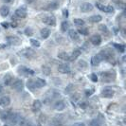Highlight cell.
I'll use <instances>...</instances> for the list:
<instances>
[{
	"label": "cell",
	"mask_w": 126,
	"mask_h": 126,
	"mask_svg": "<svg viewBox=\"0 0 126 126\" xmlns=\"http://www.w3.org/2000/svg\"><path fill=\"white\" fill-rule=\"evenodd\" d=\"M93 9H94L93 5L90 4V3H87V2L82 3V5H81V11H82V13H89V12L93 11Z\"/></svg>",
	"instance_id": "obj_6"
},
{
	"label": "cell",
	"mask_w": 126,
	"mask_h": 126,
	"mask_svg": "<svg viewBox=\"0 0 126 126\" xmlns=\"http://www.w3.org/2000/svg\"><path fill=\"white\" fill-rule=\"evenodd\" d=\"M19 54L22 55L23 57H25V58H28V59H32V58L35 57V52L31 48H25V49L20 51Z\"/></svg>",
	"instance_id": "obj_1"
},
{
	"label": "cell",
	"mask_w": 126,
	"mask_h": 126,
	"mask_svg": "<svg viewBox=\"0 0 126 126\" xmlns=\"http://www.w3.org/2000/svg\"><path fill=\"white\" fill-rule=\"evenodd\" d=\"M74 23H75L76 26H79V27L84 25V21H83L82 19H80V18L74 19Z\"/></svg>",
	"instance_id": "obj_30"
},
{
	"label": "cell",
	"mask_w": 126,
	"mask_h": 126,
	"mask_svg": "<svg viewBox=\"0 0 126 126\" xmlns=\"http://www.w3.org/2000/svg\"><path fill=\"white\" fill-rule=\"evenodd\" d=\"M40 33H41L42 38L47 39V38L49 37V35H50V31H49L48 29H47V28H44V29H42V30H41Z\"/></svg>",
	"instance_id": "obj_17"
},
{
	"label": "cell",
	"mask_w": 126,
	"mask_h": 126,
	"mask_svg": "<svg viewBox=\"0 0 126 126\" xmlns=\"http://www.w3.org/2000/svg\"><path fill=\"white\" fill-rule=\"evenodd\" d=\"M106 13H114V8L112 6H106Z\"/></svg>",
	"instance_id": "obj_38"
},
{
	"label": "cell",
	"mask_w": 126,
	"mask_h": 126,
	"mask_svg": "<svg viewBox=\"0 0 126 126\" xmlns=\"http://www.w3.org/2000/svg\"><path fill=\"white\" fill-rule=\"evenodd\" d=\"M70 126H85V124L83 122H76L73 125H70Z\"/></svg>",
	"instance_id": "obj_39"
},
{
	"label": "cell",
	"mask_w": 126,
	"mask_h": 126,
	"mask_svg": "<svg viewBox=\"0 0 126 126\" xmlns=\"http://www.w3.org/2000/svg\"><path fill=\"white\" fill-rule=\"evenodd\" d=\"M80 55H81V50H80V49H75V50L72 52L71 56H69V60L70 61H74V60H76Z\"/></svg>",
	"instance_id": "obj_20"
},
{
	"label": "cell",
	"mask_w": 126,
	"mask_h": 126,
	"mask_svg": "<svg viewBox=\"0 0 126 126\" xmlns=\"http://www.w3.org/2000/svg\"><path fill=\"white\" fill-rule=\"evenodd\" d=\"M1 25L3 26V28H5V29H8V28H9V23H7V22H2V23H1Z\"/></svg>",
	"instance_id": "obj_41"
},
{
	"label": "cell",
	"mask_w": 126,
	"mask_h": 126,
	"mask_svg": "<svg viewBox=\"0 0 126 126\" xmlns=\"http://www.w3.org/2000/svg\"><path fill=\"white\" fill-rule=\"evenodd\" d=\"M11 25H12L13 28H16V27H17V22H15V21H14V22H13Z\"/></svg>",
	"instance_id": "obj_44"
},
{
	"label": "cell",
	"mask_w": 126,
	"mask_h": 126,
	"mask_svg": "<svg viewBox=\"0 0 126 126\" xmlns=\"http://www.w3.org/2000/svg\"><path fill=\"white\" fill-rule=\"evenodd\" d=\"M103 60V58L101 56V53H99V54H97V55H95V56L92 57V59H91V63H92V65H98L99 63H101V61Z\"/></svg>",
	"instance_id": "obj_8"
},
{
	"label": "cell",
	"mask_w": 126,
	"mask_h": 126,
	"mask_svg": "<svg viewBox=\"0 0 126 126\" xmlns=\"http://www.w3.org/2000/svg\"><path fill=\"white\" fill-rule=\"evenodd\" d=\"M96 7H97L100 11H101V12H105V13H106V6H103V5H101L100 3H97V4H96Z\"/></svg>",
	"instance_id": "obj_35"
},
{
	"label": "cell",
	"mask_w": 126,
	"mask_h": 126,
	"mask_svg": "<svg viewBox=\"0 0 126 126\" xmlns=\"http://www.w3.org/2000/svg\"><path fill=\"white\" fill-rule=\"evenodd\" d=\"M2 2H4V3H11L13 0H1Z\"/></svg>",
	"instance_id": "obj_45"
},
{
	"label": "cell",
	"mask_w": 126,
	"mask_h": 126,
	"mask_svg": "<svg viewBox=\"0 0 126 126\" xmlns=\"http://www.w3.org/2000/svg\"><path fill=\"white\" fill-rule=\"evenodd\" d=\"M78 33H81L82 35H87L88 34V30L85 28H81L78 30Z\"/></svg>",
	"instance_id": "obj_32"
},
{
	"label": "cell",
	"mask_w": 126,
	"mask_h": 126,
	"mask_svg": "<svg viewBox=\"0 0 126 126\" xmlns=\"http://www.w3.org/2000/svg\"><path fill=\"white\" fill-rule=\"evenodd\" d=\"M42 69H43V73L46 74V75H49V74H50L51 71H50V68H49L48 66H46V65H45V66L42 67Z\"/></svg>",
	"instance_id": "obj_34"
},
{
	"label": "cell",
	"mask_w": 126,
	"mask_h": 126,
	"mask_svg": "<svg viewBox=\"0 0 126 126\" xmlns=\"http://www.w3.org/2000/svg\"><path fill=\"white\" fill-rule=\"evenodd\" d=\"M42 21L44 22L45 24H47V25H48V26L56 25V18H55L54 15H47V16L43 17Z\"/></svg>",
	"instance_id": "obj_3"
},
{
	"label": "cell",
	"mask_w": 126,
	"mask_h": 126,
	"mask_svg": "<svg viewBox=\"0 0 126 126\" xmlns=\"http://www.w3.org/2000/svg\"><path fill=\"white\" fill-rule=\"evenodd\" d=\"M26 3H28V4H32V3H33V2H35L36 0H25Z\"/></svg>",
	"instance_id": "obj_43"
},
{
	"label": "cell",
	"mask_w": 126,
	"mask_h": 126,
	"mask_svg": "<svg viewBox=\"0 0 126 126\" xmlns=\"http://www.w3.org/2000/svg\"><path fill=\"white\" fill-rule=\"evenodd\" d=\"M27 86H28V88L31 89V90H34V89L36 88L35 82H34V81H32V80H29L27 82Z\"/></svg>",
	"instance_id": "obj_24"
},
{
	"label": "cell",
	"mask_w": 126,
	"mask_h": 126,
	"mask_svg": "<svg viewBox=\"0 0 126 126\" xmlns=\"http://www.w3.org/2000/svg\"><path fill=\"white\" fill-rule=\"evenodd\" d=\"M89 126H100V123H99V122H98L96 120H92V121L90 122Z\"/></svg>",
	"instance_id": "obj_37"
},
{
	"label": "cell",
	"mask_w": 126,
	"mask_h": 126,
	"mask_svg": "<svg viewBox=\"0 0 126 126\" xmlns=\"http://www.w3.org/2000/svg\"><path fill=\"white\" fill-rule=\"evenodd\" d=\"M64 108H65V104H64V102L62 101H56L55 104H54V109L57 110V111H63Z\"/></svg>",
	"instance_id": "obj_13"
},
{
	"label": "cell",
	"mask_w": 126,
	"mask_h": 126,
	"mask_svg": "<svg viewBox=\"0 0 126 126\" xmlns=\"http://www.w3.org/2000/svg\"><path fill=\"white\" fill-rule=\"evenodd\" d=\"M25 34L27 36H32V34H33V31H32V28H27L25 30Z\"/></svg>",
	"instance_id": "obj_33"
},
{
	"label": "cell",
	"mask_w": 126,
	"mask_h": 126,
	"mask_svg": "<svg viewBox=\"0 0 126 126\" xmlns=\"http://www.w3.org/2000/svg\"><path fill=\"white\" fill-rule=\"evenodd\" d=\"M114 94H115L114 90L109 89V88L104 89V90H102V92H101V96H102L103 98H106V99H111V98H113Z\"/></svg>",
	"instance_id": "obj_9"
},
{
	"label": "cell",
	"mask_w": 126,
	"mask_h": 126,
	"mask_svg": "<svg viewBox=\"0 0 126 126\" xmlns=\"http://www.w3.org/2000/svg\"><path fill=\"white\" fill-rule=\"evenodd\" d=\"M24 87V82L23 81H21V80H17V81H15V82L13 83V85H12V88L14 89L15 91H22V89Z\"/></svg>",
	"instance_id": "obj_5"
},
{
	"label": "cell",
	"mask_w": 126,
	"mask_h": 126,
	"mask_svg": "<svg viewBox=\"0 0 126 126\" xmlns=\"http://www.w3.org/2000/svg\"><path fill=\"white\" fill-rule=\"evenodd\" d=\"M10 13V8L6 5H4V6H2L0 8V15L2 16V17H6L8 16V14Z\"/></svg>",
	"instance_id": "obj_14"
},
{
	"label": "cell",
	"mask_w": 126,
	"mask_h": 126,
	"mask_svg": "<svg viewBox=\"0 0 126 126\" xmlns=\"http://www.w3.org/2000/svg\"><path fill=\"white\" fill-rule=\"evenodd\" d=\"M7 41L10 45H13V46H18V45L21 44V41L20 39L15 36H9L7 37Z\"/></svg>",
	"instance_id": "obj_10"
},
{
	"label": "cell",
	"mask_w": 126,
	"mask_h": 126,
	"mask_svg": "<svg viewBox=\"0 0 126 126\" xmlns=\"http://www.w3.org/2000/svg\"><path fill=\"white\" fill-rule=\"evenodd\" d=\"M102 17H101V15H92L91 17H89V21L91 22V23H99V22H101Z\"/></svg>",
	"instance_id": "obj_19"
},
{
	"label": "cell",
	"mask_w": 126,
	"mask_h": 126,
	"mask_svg": "<svg viewBox=\"0 0 126 126\" xmlns=\"http://www.w3.org/2000/svg\"><path fill=\"white\" fill-rule=\"evenodd\" d=\"M85 93H86V96L88 97V96H91V95H92L93 91H92V90H86V91H85Z\"/></svg>",
	"instance_id": "obj_42"
},
{
	"label": "cell",
	"mask_w": 126,
	"mask_h": 126,
	"mask_svg": "<svg viewBox=\"0 0 126 126\" xmlns=\"http://www.w3.org/2000/svg\"><path fill=\"white\" fill-rule=\"evenodd\" d=\"M58 71L60 73H63V74H67L70 72V67L68 64L66 63H63V64H60L58 66Z\"/></svg>",
	"instance_id": "obj_7"
},
{
	"label": "cell",
	"mask_w": 126,
	"mask_h": 126,
	"mask_svg": "<svg viewBox=\"0 0 126 126\" xmlns=\"http://www.w3.org/2000/svg\"><path fill=\"white\" fill-rule=\"evenodd\" d=\"M34 82H35V86L38 87V88L44 87V86H46V84H47V82L45 81L44 79H41V78H37V79L34 81Z\"/></svg>",
	"instance_id": "obj_15"
},
{
	"label": "cell",
	"mask_w": 126,
	"mask_h": 126,
	"mask_svg": "<svg viewBox=\"0 0 126 126\" xmlns=\"http://www.w3.org/2000/svg\"><path fill=\"white\" fill-rule=\"evenodd\" d=\"M31 45L34 47H39L41 46L40 42L38 40H35V39H31Z\"/></svg>",
	"instance_id": "obj_29"
},
{
	"label": "cell",
	"mask_w": 126,
	"mask_h": 126,
	"mask_svg": "<svg viewBox=\"0 0 126 126\" xmlns=\"http://www.w3.org/2000/svg\"><path fill=\"white\" fill-rule=\"evenodd\" d=\"M68 36L70 37L71 40L76 41V40L79 39V33H78V32L74 31V30H70L69 32H68Z\"/></svg>",
	"instance_id": "obj_16"
},
{
	"label": "cell",
	"mask_w": 126,
	"mask_h": 126,
	"mask_svg": "<svg viewBox=\"0 0 126 126\" xmlns=\"http://www.w3.org/2000/svg\"><path fill=\"white\" fill-rule=\"evenodd\" d=\"M101 77H102L103 81L106 80V79H109V80L111 81V80H113V78H114V77H112V72H110V71L104 72V73H101Z\"/></svg>",
	"instance_id": "obj_22"
},
{
	"label": "cell",
	"mask_w": 126,
	"mask_h": 126,
	"mask_svg": "<svg viewBox=\"0 0 126 126\" xmlns=\"http://www.w3.org/2000/svg\"><path fill=\"white\" fill-rule=\"evenodd\" d=\"M68 27H69V24L67 21H63L62 22V25H61V30L63 32H65L67 30H68Z\"/></svg>",
	"instance_id": "obj_25"
},
{
	"label": "cell",
	"mask_w": 126,
	"mask_h": 126,
	"mask_svg": "<svg viewBox=\"0 0 126 126\" xmlns=\"http://www.w3.org/2000/svg\"><path fill=\"white\" fill-rule=\"evenodd\" d=\"M90 42L94 45V46H99V45H101V35H99V34H94L92 37L90 38Z\"/></svg>",
	"instance_id": "obj_12"
},
{
	"label": "cell",
	"mask_w": 126,
	"mask_h": 126,
	"mask_svg": "<svg viewBox=\"0 0 126 126\" xmlns=\"http://www.w3.org/2000/svg\"><path fill=\"white\" fill-rule=\"evenodd\" d=\"M10 103H11V99L8 96H4V97L0 98V106L5 108L7 106H9Z\"/></svg>",
	"instance_id": "obj_11"
},
{
	"label": "cell",
	"mask_w": 126,
	"mask_h": 126,
	"mask_svg": "<svg viewBox=\"0 0 126 126\" xmlns=\"http://www.w3.org/2000/svg\"><path fill=\"white\" fill-rule=\"evenodd\" d=\"M63 17H68V11L67 10H63Z\"/></svg>",
	"instance_id": "obj_40"
},
{
	"label": "cell",
	"mask_w": 126,
	"mask_h": 126,
	"mask_svg": "<svg viewBox=\"0 0 126 126\" xmlns=\"http://www.w3.org/2000/svg\"><path fill=\"white\" fill-rule=\"evenodd\" d=\"M114 47L120 51V52H124L125 51V46L124 45H120V44H114Z\"/></svg>",
	"instance_id": "obj_26"
},
{
	"label": "cell",
	"mask_w": 126,
	"mask_h": 126,
	"mask_svg": "<svg viewBox=\"0 0 126 126\" xmlns=\"http://www.w3.org/2000/svg\"><path fill=\"white\" fill-rule=\"evenodd\" d=\"M12 81H13V77L10 75V74H7V75L4 77V83H5L6 85H10Z\"/></svg>",
	"instance_id": "obj_23"
},
{
	"label": "cell",
	"mask_w": 126,
	"mask_h": 126,
	"mask_svg": "<svg viewBox=\"0 0 126 126\" xmlns=\"http://www.w3.org/2000/svg\"><path fill=\"white\" fill-rule=\"evenodd\" d=\"M58 58L61 59V60H63V61H68L69 60V55L66 52H60L58 54Z\"/></svg>",
	"instance_id": "obj_21"
},
{
	"label": "cell",
	"mask_w": 126,
	"mask_h": 126,
	"mask_svg": "<svg viewBox=\"0 0 126 126\" xmlns=\"http://www.w3.org/2000/svg\"><path fill=\"white\" fill-rule=\"evenodd\" d=\"M42 107V102L39 101V100H36V101H33L32 103V109L33 111H39Z\"/></svg>",
	"instance_id": "obj_18"
},
{
	"label": "cell",
	"mask_w": 126,
	"mask_h": 126,
	"mask_svg": "<svg viewBox=\"0 0 126 126\" xmlns=\"http://www.w3.org/2000/svg\"><path fill=\"white\" fill-rule=\"evenodd\" d=\"M99 31H101V32H103V33H107L108 29H107V27L104 25V24H101V25L99 26Z\"/></svg>",
	"instance_id": "obj_31"
},
{
	"label": "cell",
	"mask_w": 126,
	"mask_h": 126,
	"mask_svg": "<svg viewBox=\"0 0 126 126\" xmlns=\"http://www.w3.org/2000/svg\"><path fill=\"white\" fill-rule=\"evenodd\" d=\"M3 94V88H2V86L0 85V96Z\"/></svg>",
	"instance_id": "obj_46"
},
{
	"label": "cell",
	"mask_w": 126,
	"mask_h": 126,
	"mask_svg": "<svg viewBox=\"0 0 126 126\" xmlns=\"http://www.w3.org/2000/svg\"><path fill=\"white\" fill-rule=\"evenodd\" d=\"M48 10H57L59 8V4L56 3V2H51L50 4L47 6Z\"/></svg>",
	"instance_id": "obj_28"
},
{
	"label": "cell",
	"mask_w": 126,
	"mask_h": 126,
	"mask_svg": "<svg viewBox=\"0 0 126 126\" xmlns=\"http://www.w3.org/2000/svg\"><path fill=\"white\" fill-rule=\"evenodd\" d=\"M78 66L80 68H86L87 67V63L84 61V60H80L78 62Z\"/></svg>",
	"instance_id": "obj_27"
},
{
	"label": "cell",
	"mask_w": 126,
	"mask_h": 126,
	"mask_svg": "<svg viewBox=\"0 0 126 126\" xmlns=\"http://www.w3.org/2000/svg\"><path fill=\"white\" fill-rule=\"evenodd\" d=\"M18 73L20 75H23V76H30V75H33L34 74V72H33V70L30 69V68H28V67H26V66H19L18 69Z\"/></svg>",
	"instance_id": "obj_4"
},
{
	"label": "cell",
	"mask_w": 126,
	"mask_h": 126,
	"mask_svg": "<svg viewBox=\"0 0 126 126\" xmlns=\"http://www.w3.org/2000/svg\"><path fill=\"white\" fill-rule=\"evenodd\" d=\"M15 16L16 17H18V18H26L27 17V9H26L25 6H21L19 7L18 9L15 11Z\"/></svg>",
	"instance_id": "obj_2"
},
{
	"label": "cell",
	"mask_w": 126,
	"mask_h": 126,
	"mask_svg": "<svg viewBox=\"0 0 126 126\" xmlns=\"http://www.w3.org/2000/svg\"><path fill=\"white\" fill-rule=\"evenodd\" d=\"M90 79H91V81L94 82H98V76L96 75L95 73H92L91 75H90Z\"/></svg>",
	"instance_id": "obj_36"
}]
</instances>
